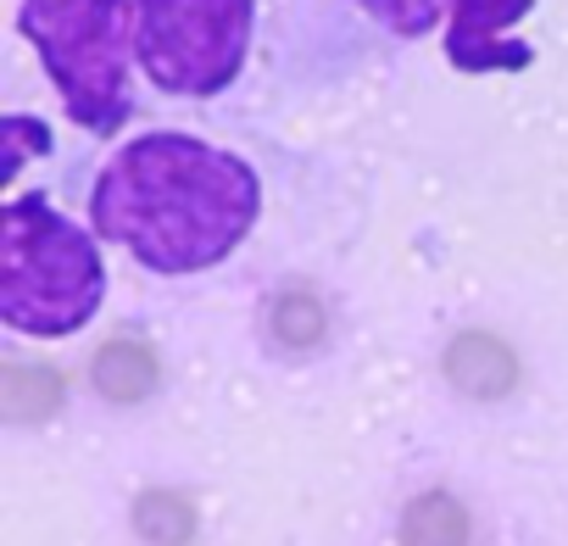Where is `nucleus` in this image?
I'll return each mask as SVG.
<instances>
[{
  "label": "nucleus",
  "mask_w": 568,
  "mask_h": 546,
  "mask_svg": "<svg viewBox=\"0 0 568 546\" xmlns=\"http://www.w3.org/2000/svg\"><path fill=\"white\" fill-rule=\"evenodd\" d=\"M95 385H101L112 402H140V396H151V385H156V357H151L140 341H112V346H101V357H95Z\"/></svg>",
  "instance_id": "7"
},
{
  "label": "nucleus",
  "mask_w": 568,
  "mask_h": 546,
  "mask_svg": "<svg viewBox=\"0 0 568 546\" xmlns=\"http://www.w3.org/2000/svg\"><path fill=\"white\" fill-rule=\"evenodd\" d=\"M251 46V0H134V51L151 84L217 95Z\"/></svg>",
  "instance_id": "4"
},
{
  "label": "nucleus",
  "mask_w": 568,
  "mask_h": 546,
  "mask_svg": "<svg viewBox=\"0 0 568 546\" xmlns=\"http://www.w3.org/2000/svg\"><path fill=\"white\" fill-rule=\"evenodd\" d=\"M256 218V173L184 134L123 145L95 184V229L156 273L212 267Z\"/></svg>",
  "instance_id": "1"
},
{
  "label": "nucleus",
  "mask_w": 568,
  "mask_h": 546,
  "mask_svg": "<svg viewBox=\"0 0 568 546\" xmlns=\"http://www.w3.org/2000/svg\"><path fill=\"white\" fill-rule=\"evenodd\" d=\"M468 540V513L463 502L429 491L402 513V546H463Z\"/></svg>",
  "instance_id": "8"
},
{
  "label": "nucleus",
  "mask_w": 568,
  "mask_h": 546,
  "mask_svg": "<svg viewBox=\"0 0 568 546\" xmlns=\"http://www.w3.org/2000/svg\"><path fill=\"white\" fill-rule=\"evenodd\" d=\"M106 291L101 256L45 201H12L0 218V318L23 335H73Z\"/></svg>",
  "instance_id": "2"
},
{
  "label": "nucleus",
  "mask_w": 568,
  "mask_h": 546,
  "mask_svg": "<svg viewBox=\"0 0 568 546\" xmlns=\"http://www.w3.org/2000/svg\"><path fill=\"white\" fill-rule=\"evenodd\" d=\"M134 524H140L145 540H156V546H179V540H190L195 513H190L184 496H173V491H151V496H140Z\"/></svg>",
  "instance_id": "9"
},
{
  "label": "nucleus",
  "mask_w": 568,
  "mask_h": 546,
  "mask_svg": "<svg viewBox=\"0 0 568 546\" xmlns=\"http://www.w3.org/2000/svg\"><path fill=\"white\" fill-rule=\"evenodd\" d=\"M446 374H452L468 396H501V391L513 385V357H507L496 341L468 335V341H457V346H452Z\"/></svg>",
  "instance_id": "6"
},
{
  "label": "nucleus",
  "mask_w": 568,
  "mask_h": 546,
  "mask_svg": "<svg viewBox=\"0 0 568 546\" xmlns=\"http://www.w3.org/2000/svg\"><path fill=\"white\" fill-rule=\"evenodd\" d=\"M535 0H452V29H446V57L463 73H513L529 68V46L513 40V29L529 18Z\"/></svg>",
  "instance_id": "5"
},
{
  "label": "nucleus",
  "mask_w": 568,
  "mask_h": 546,
  "mask_svg": "<svg viewBox=\"0 0 568 546\" xmlns=\"http://www.w3.org/2000/svg\"><path fill=\"white\" fill-rule=\"evenodd\" d=\"M23 40L45 57L73 123L112 134L129 118V51H134V12L129 0H23L18 12Z\"/></svg>",
  "instance_id": "3"
},
{
  "label": "nucleus",
  "mask_w": 568,
  "mask_h": 546,
  "mask_svg": "<svg viewBox=\"0 0 568 546\" xmlns=\"http://www.w3.org/2000/svg\"><path fill=\"white\" fill-rule=\"evenodd\" d=\"M357 7H363L368 18H379L390 34H407V40L429 34L435 18H440V0H357Z\"/></svg>",
  "instance_id": "10"
}]
</instances>
